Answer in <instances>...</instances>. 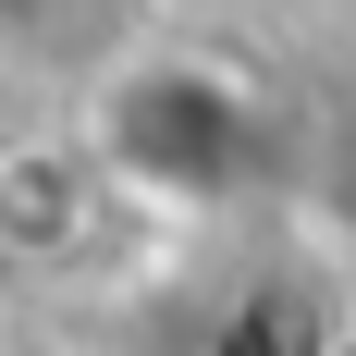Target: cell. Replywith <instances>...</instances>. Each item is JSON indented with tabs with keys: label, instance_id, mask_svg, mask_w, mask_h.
I'll return each mask as SVG.
<instances>
[{
	"label": "cell",
	"instance_id": "obj_1",
	"mask_svg": "<svg viewBox=\"0 0 356 356\" xmlns=\"http://www.w3.org/2000/svg\"><path fill=\"white\" fill-rule=\"evenodd\" d=\"M147 49H172L160 0H0V74L49 99H111Z\"/></svg>",
	"mask_w": 356,
	"mask_h": 356
},
{
	"label": "cell",
	"instance_id": "obj_2",
	"mask_svg": "<svg viewBox=\"0 0 356 356\" xmlns=\"http://www.w3.org/2000/svg\"><path fill=\"white\" fill-rule=\"evenodd\" d=\"M160 13H172V37H184V25H234V13H258V0H160Z\"/></svg>",
	"mask_w": 356,
	"mask_h": 356
},
{
	"label": "cell",
	"instance_id": "obj_3",
	"mask_svg": "<svg viewBox=\"0 0 356 356\" xmlns=\"http://www.w3.org/2000/svg\"><path fill=\"white\" fill-rule=\"evenodd\" d=\"M307 356H356V320H332V332H320V344H307Z\"/></svg>",
	"mask_w": 356,
	"mask_h": 356
}]
</instances>
